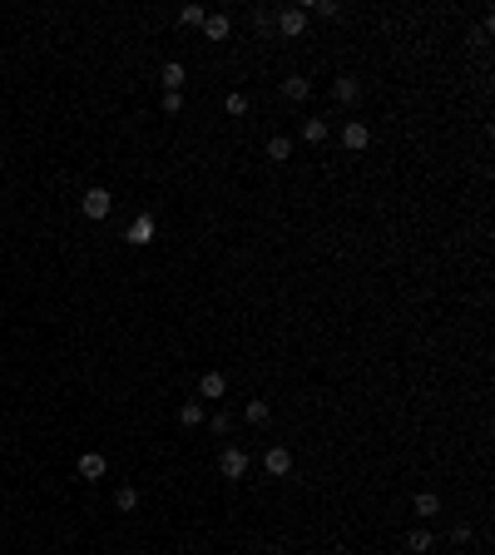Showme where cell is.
<instances>
[{
    "label": "cell",
    "mask_w": 495,
    "mask_h": 555,
    "mask_svg": "<svg viewBox=\"0 0 495 555\" xmlns=\"http://www.w3.org/2000/svg\"><path fill=\"white\" fill-rule=\"evenodd\" d=\"M218 471H223L228 481H243V476H248V451H243V446H223V451H218Z\"/></svg>",
    "instance_id": "obj_1"
},
{
    "label": "cell",
    "mask_w": 495,
    "mask_h": 555,
    "mask_svg": "<svg viewBox=\"0 0 495 555\" xmlns=\"http://www.w3.org/2000/svg\"><path fill=\"white\" fill-rule=\"evenodd\" d=\"M80 209H85V219H109V209H114V199H109V189H85V199H80Z\"/></svg>",
    "instance_id": "obj_2"
},
{
    "label": "cell",
    "mask_w": 495,
    "mask_h": 555,
    "mask_svg": "<svg viewBox=\"0 0 495 555\" xmlns=\"http://www.w3.org/2000/svg\"><path fill=\"white\" fill-rule=\"evenodd\" d=\"M367 144H372V129H367L362 119H347V124H342V149H352V154H362Z\"/></svg>",
    "instance_id": "obj_3"
},
{
    "label": "cell",
    "mask_w": 495,
    "mask_h": 555,
    "mask_svg": "<svg viewBox=\"0 0 495 555\" xmlns=\"http://www.w3.org/2000/svg\"><path fill=\"white\" fill-rule=\"evenodd\" d=\"M154 238H159V228H154V219H149V214H139V219L129 223V233H124V243H134V248H149Z\"/></svg>",
    "instance_id": "obj_4"
},
{
    "label": "cell",
    "mask_w": 495,
    "mask_h": 555,
    "mask_svg": "<svg viewBox=\"0 0 495 555\" xmlns=\"http://www.w3.org/2000/svg\"><path fill=\"white\" fill-rule=\"evenodd\" d=\"M75 471H80V481H104V476H109V456H99V451H85Z\"/></svg>",
    "instance_id": "obj_5"
},
{
    "label": "cell",
    "mask_w": 495,
    "mask_h": 555,
    "mask_svg": "<svg viewBox=\"0 0 495 555\" xmlns=\"http://www.w3.org/2000/svg\"><path fill=\"white\" fill-rule=\"evenodd\" d=\"M263 471H268V476H278V481H283V476H293V451H288V446H273V451L263 456Z\"/></svg>",
    "instance_id": "obj_6"
},
{
    "label": "cell",
    "mask_w": 495,
    "mask_h": 555,
    "mask_svg": "<svg viewBox=\"0 0 495 555\" xmlns=\"http://www.w3.org/2000/svg\"><path fill=\"white\" fill-rule=\"evenodd\" d=\"M302 30H307V10H302V5H288V10L278 15V35H288V40H297Z\"/></svg>",
    "instance_id": "obj_7"
},
{
    "label": "cell",
    "mask_w": 495,
    "mask_h": 555,
    "mask_svg": "<svg viewBox=\"0 0 495 555\" xmlns=\"http://www.w3.org/2000/svg\"><path fill=\"white\" fill-rule=\"evenodd\" d=\"M198 397H203V402L228 397V377H223V372H203V377H198Z\"/></svg>",
    "instance_id": "obj_8"
},
{
    "label": "cell",
    "mask_w": 495,
    "mask_h": 555,
    "mask_svg": "<svg viewBox=\"0 0 495 555\" xmlns=\"http://www.w3.org/2000/svg\"><path fill=\"white\" fill-rule=\"evenodd\" d=\"M184 80H189V70H184L179 60H169V65L159 70V85H164L169 95H179V90H184Z\"/></svg>",
    "instance_id": "obj_9"
},
{
    "label": "cell",
    "mask_w": 495,
    "mask_h": 555,
    "mask_svg": "<svg viewBox=\"0 0 495 555\" xmlns=\"http://www.w3.org/2000/svg\"><path fill=\"white\" fill-rule=\"evenodd\" d=\"M283 95H288L293 105H302V100L312 95V80H307V75H288V80H283Z\"/></svg>",
    "instance_id": "obj_10"
},
{
    "label": "cell",
    "mask_w": 495,
    "mask_h": 555,
    "mask_svg": "<svg viewBox=\"0 0 495 555\" xmlns=\"http://www.w3.org/2000/svg\"><path fill=\"white\" fill-rule=\"evenodd\" d=\"M332 95H337V105H357V95H362V85H357L352 75H342V80L332 85Z\"/></svg>",
    "instance_id": "obj_11"
},
{
    "label": "cell",
    "mask_w": 495,
    "mask_h": 555,
    "mask_svg": "<svg viewBox=\"0 0 495 555\" xmlns=\"http://www.w3.org/2000/svg\"><path fill=\"white\" fill-rule=\"evenodd\" d=\"M297 134H302V144H322L327 139V119H302Z\"/></svg>",
    "instance_id": "obj_12"
},
{
    "label": "cell",
    "mask_w": 495,
    "mask_h": 555,
    "mask_svg": "<svg viewBox=\"0 0 495 555\" xmlns=\"http://www.w3.org/2000/svg\"><path fill=\"white\" fill-rule=\"evenodd\" d=\"M268 159H273V164H288V159H293V139L273 134V139H268Z\"/></svg>",
    "instance_id": "obj_13"
},
{
    "label": "cell",
    "mask_w": 495,
    "mask_h": 555,
    "mask_svg": "<svg viewBox=\"0 0 495 555\" xmlns=\"http://www.w3.org/2000/svg\"><path fill=\"white\" fill-rule=\"evenodd\" d=\"M203 35L208 40H228V15H203Z\"/></svg>",
    "instance_id": "obj_14"
},
{
    "label": "cell",
    "mask_w": 495,
    "mask_h": 555,
    "mask_svg": "<svg viewBox=\"0 0 495 555\" xmlns=\"http://www.w3.org/2000/svg\"><path fill=\"white\" fill-rule=\"evenodd\" d=\"M406 546H411V551H416V555H426V551H431V546H436V536H431L426 526H416V531L406 536Z\"/></svg>",
    "instance_id": "obj_15"
},
{
    "label": "cell",
    "mask_w": 495,
    "mask_h": 555,
    "mask_svg": "<svg viewBox=\"0 0 495 555\" xmlns=\"http://www.w3.org/2000/svg\"><path fill=\"white\" fill-rule=\"evenodd\" d=\"M411 511H416V516H436V511H441V501H436L431 491H416V501H411Z\"/></svg>",
    "instance_id": "obj_16"
},
{
    "label": "cell",
    "mask_w": 495,
    "mask_h": 555,
    "mask_svg": "<svg viewBox=\"0 0 495 555\" xmlns=\"http://www.w3.org/2000/svg\"><path fill=\"white\" fill-rule=\"evenodd\" d=\"M243 417H248V422H258V427H263V422H268V417H273V407H268V402H263V397H253V402H248V412H243Z\"/></svg>",
    "instance_id": "obj_17"
},
{
    "label": "cell",
    "mask_w": 495,
    "mask_h": 555,
    "mask_svg": "<svg viewBox=\"0 0 495 555\" xmlns=\"http://www.w3.org/2000/svg\"><path fill=\"white\" fill-rule=\"evenodd\" d=\"M114 506H119V511L129 516V511L139 506V491H134V486H119V491H114Z\"/></svg>",
    "instance_id": "obj_18"
},
{
    "label": "cell",
    "mask_w": 495,
    "mask_h": 555,
    "mask_svg": "<svg viewBox=\"0 0 495 555\" xmlns=\"http://www.w3.org/2000/svg\"><path fill=\"white\" fill-rule=\"evenodd\" d=\"M179 422H184V427H203V407H198V402H184V407H179Z\"/></svg>",
    "instance_id": "obj_19"
},
{
    "label": "cell",
    "mask_w": 495,
    "mask_h": 555,
    "mask_svg": "<svg viewBox=\"0 0 495 555\" xmlns=\"http://www.w3.org/2000/svg\"><path fill=\"white\" fill-rule=\"evenodd\" d=\"M228 114H233V119H243V114H248V95H243V90H233V95H228Z\"/></svg>",
    "instance_id": "obj_20"
},
{
    "label": "cell",
    "mask_w": 495,
    "mask_h": 555,
    "mask_svg": "<svg viewBox=\"0 0 495 555\" xmlns=\"http://www.w3.org/2000/svg\"><path fill=\"white\" fill-rule=\"evenodd\" d=\"M179 25H203V5H184V10H179Z\"/></svg>",
    "instance_id": "obj_21"
},
{
    "label": "cell",
    "mask_w": 495,
    "mask_h": 555,
    "mask_svg": "<svg viewBox=\"0 0 495 555\" xmlns=\"http://www.w3.org/2000/svg\"><path fill=\"white\" fill-rule=\"evenodd\" d=\"M451 541H456V546H471V526H451Z\"/></svg>",
    "instance_id": "obj_22"
}]
</instances>
